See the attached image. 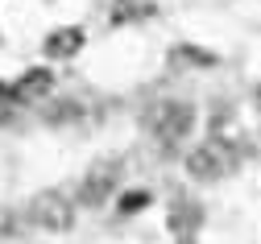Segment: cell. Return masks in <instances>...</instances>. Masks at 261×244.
<instances>
[{"label":"cell","instance_id":"6da1fadb","mask_svg":"<svg viewBox=\"0 0 261 244\" xmlns=\"http://www.w3.org/2000/svg\"><path fill=\"white\" fill-rule=\"evenodd\" d=\"M145 128L149 137H158L162 145H178L182 137L195 128V108L182 99H158L149 103V112H145Z\"/></svg>","mask_w":261,"mask_h":244},{"label":"cell","instance_id":"7a4b0ae2","mask_svg":"<svg viewBox=\"0 0 261 244\" xmlns=\"http://www.w3.org/2000/svg\"><path fill=\"white\" fill-rule=\"evenodd\" d=\"M232 166H237V149L224 145V141H216V137L199 141V145L187 153V170H191V178H199V182H216V178H224Z\"/></svg>","mask_w":261,"mask_h":244},{"label":"cell","instance_id":"3957f363","mask_svg":"<svg viewBox=\"0 0 261 244\" xmlns=\"http://www.w3.org/2000/svg\"><path fill=\"white\" fill-rule=\"evenodd\" d=\"M29 220L38 228H46V232H67L75 224V207L62 191H38L29 199Z\"/></svg>","mask_w":261,"mask_h":244},{"label":"cell","instance_id":"277c9868","mask_svg":"<svg viewBox=\"0 0 261 244\" xmlns=\"http://www.w3.org/2000/svg\"><path fill=\"white\" fill-rule=\"evenodd\" d=\"M112 186H116V166H112V161L91 166L87 178H83V186H79V203H83V207H100V203H108Z\"/></svg>","mask_w":261,"mask_h":244},{"label":"cell","instance_id":"5b68a950","mask_svg":"<svg viewBox=\"0 0 261 244\" xmlns=\"http://www.w3.org/2000/svg\"><path fill=\"white\" fill-rule=\"evenodd\" d=\"M50 87H54V75L46 71V66H34V71H25L9 87V95H13V103H38V99L50 95Z\"/></svg>","mask_w":261,"mask_h":244},{"label":"cell","instance_id":"8992f818","mask_svg":"<svg viewBox=\"0 0 261 244\" xmlns=\"http://www.w3.org/2000/svg\"><path fill=\"white\" fill-rule=\"evenodd\" d=\"M199 224H203L199 203H187V199H174V203H170V211H166V228H170L178 240H191L195 232H199Z\"/></svg>","mask_w":261,"mask_h":244},{"label":"cell","instance_id":"52a82bcc","mask_svg":"<svg viewBox=\"0 0 261 244\" xmlns=\"http://www.w3.org/2000/svg\"><path fill=\"white\" fill-rule=\"evenodd\" d=\"M83 29L79 25H62V29H54V33H46V42H42V50H46V58H75L79 50H83Z\"/></svg>","mask_w":261,"mask_h":244},{"label":"cell","instance_id":"ba28073f","mask_svg":"<svg viewBox=\"0 0 261 244\" xmlns=\"http://www.w3.org/2000/svg\"><path fill=\"white\" fill-rule=\"evenodd\" d=\"M153 13H158L153 0H112L108 21L112 25H137V21H149Z\"/></svg>","mask_w":261,"mask_h":244},{"label":"cell","instance_id":"9c48e42d","mask_svg":"<svg viewBox=\"0 0 261 244\" xmlns=\"http://www.w3.org/2000/svg\"><path fill=\"white\" fill-rule=\"evenodd\" d=\"M216 54L199 50V46H174L170 50V71H195V66H212Z\"/></svg>","mask_w":261,"mask_h":244},{"label":"cell","instance_id":"30bf717a","mask_svg":"<svg viewBox=\"0 0 261 244\" xmlns=\"http://www.w3.org/2000/svg\"><path fill=\"white\" fill-rule=\"evenodd\" d=\"M145 203H149V191H124L120 195V215H137Z\"/></svg>","mask_w":261,"mask_h":244},{"label":"cell","instance_id":"8fae6325","mask_svg":"<svg viewBox=\"0 0 261 244\" xmlns=\"http://www.w3.org/2000/svg\"><path fill=\"white\" fill-rule=\"evenodd\" d=\"M9 112H13V95H9V87H5V83H0V120H5Z\"/></svg>","mask_w":261,"mask_h":244},{"label":"cell","instance_id":"7c38bea8","mask_svg":"<svg viewBox=\"0 0 261 244\" xmlns=\"http://www.w3.org/2000/svg\"><path fill=\"white\" fill-rule=\"evenodd\" d=\"M257 108H261V87H257Z\"/></svg>","mask_w":261,"mask_h":244},{"label":"cell","instance_id":"4fadbf2b","mask_svg":"<svg viewBox=\"0 0 261 244\" xmlns=\"http://www.w3.org/2000/svg\"><path fill=\"white\" fill-rule=\"evenodd\" d=\"M178 244H195V240H178Z\"/></svg>","mask_w":261,"mask_h":244}]
</instances>
